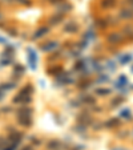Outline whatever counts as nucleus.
Masks as SVG:
<instances>
[{
    "mask_svg": "<svg viewBox=\"0 0 133 150\" xmlns=\"http://www.w3.org/2000/svg\"><path fill=\"white\" fill-rule=\"evenodd\" d=\"M27 52H28V63L31 66L32 71L36 69V63H37V53L35 52V49L32 48H27Z\"/></svg>",
    "mask_w": 133,
    "mask_h": 150,
    "instance_id": "f257e3e1",
    "label": "nucleus"
},
{
    "mask_svg": "<svg viewBox=\"0 0 133 150\" xmlns=\"http://www.w3.org/2000/svg\"><path fill=\"white\" fill-rule=\"evenodd\" d=\"M107 40L109 44H120L123 41V35L118 32H112L111 35H108Z\"/></svg>",
    "mask_w": 133,
    "mask_h": 150,
    "instance_id": "f03ea898",
    "label": "nucleus"
},
{
    "mask_svg": "<svg viewBox=\"0 0 133 150\" xmlns=\"http://www.w3.org/2000/svg\"><path fill=\"white\" fill-rule=\"evenodd\" d=\"M77 29H79V25L75 21H69L64 27V32H66V33H76Z\"/></svg>",
    "mask_w": 133,
    "mask_h": 150,
    "instance_id": "7ed1b4c3",
    "label": "nucleus"
},
{
    "mask_svg": "<svg viewBox=\"0 0 133 150\" xmlns=\"http://www.w3.org/2000/svg\"><path fill=\"white\" fill-rule=\"evenodd\" d=\"M59 47V43L57 41H51V43H47L44 45H41V50L43 52H51V50L56 49Z\"/></svg>",
    "mask_w": 133,
    "mask_h": 150,
    "instance_id": "20e7f679",
    "label": "nucleus"
},
{
    "mask_svg": "<svg viewBox=\"0 0 133 150\" xmlns=\"http://www.w3.org/2000/svg\"><path fill=\"white\" fill-rule=\"evenodd\" d=\"M60 147H61V142L59 140H51L47 144L48 150H60Z\"/></svg>",
    "mask_w": 133,
    "mask_h": 150,
    "instance_id": "39448f33",
    "label": "nucleus"
},
{
    "mask_svg": "<svg viewBox=\"0 0 133 150\" xmlns=\"http://www.w3.org/2000/svg\"><path fill=\"white\" fill-rule=\"evenodd\" d=\"M120 17L121 19H132L133 17V10H128V8H124V10L120 11Z\"/></svg>",
    "mask_w": 133,
    "mask_h": 150,
    "instance_id": "423d86ee",
    "label": "nucleus"
},
{
    "mask_svg": "<svg viewBox=\"0 0 133 150\" xmlns=\"http://www.w3.org/2000/svg\"><path fill=\"white\" fill-rule=\"evenodd\" d=\"M48 32H49V28L48 27H41V28H39L37 31L35 32V35H33V39H40L43 37L44 35H47Z\"/></svg>",
    "mask_w": 133,
    "mask_h": 150,
    "instance_id": "0eeeda50",
    "label": "nucleus"
},
{
    "mask_svg": "<svg viewBox=\"0 0 133 150\" xmlns=\"http://www.w3.org/2000/svg\"><path fill=\"white\" fill-rule=\"evenodd\" d=\"M71 10H72V6L69 3H61L60 6L57 7V11L60 13H66V12H69Z\"/></svg>",
    "mask_w": 133,
    "mask_h": 150,
    "instance_id": "6e6552de",
    "label": "nucleus"
},
{
    "mask_svg": "<svg viewBox=\"0 0 133 150\" xmlns=\"http://www.w3.org/2000/svg\"><path fill=\"white\" fill-rule=\"evenodd\" d=\"M61 21H63V13H57V15H53L49 17V23H51L52 25H56Z\"/></svg>",
    "mask_w": 133,
    "mask_h": 150,
    "instance_id": "1a4fd4ad",
    "label": "nucleus"
},
{
    "mask_svg": "<svg viewBox=\"0 0 133 150\" xmlns=\"http://www.w3.org/2000/svg\"><path fill=\"white\" fill-rule=\"evenodd\" d=\"M19 122L21 124V125H24V126H29L32 124L31 116H20L19 117Z\"/></svg>",
    "mask_w": 133,
    "mask_h": 150,
    "instance_id": "9d476101",
    "label": "nucleus"
},
{
    "mask_svg": "<svg viewBox=\"0 0 133 150\" xmlns=\"http://www.w3.org/2000/svg\"><path fill=\"white\" fill-rule=\"evenodd\" d=\"M124 98L123 96H117V97H114L113 100H112V102H111V105H112V108H117L118 105H121V104L124 102Z\"/></svg>",
    "mask_w": 133,
    "mask_h": 150,
    "instance_id": "9b49d317",
    "label": "nucleus"
},
{
    "mask_svg": "<svg viewBox=\"0 0 133 150\" xmlns=\"http://www.w3.org/2000/svg\"><path fill=\"white\" fill-rule=\"evenodd\" d=\"M118 125H120V120L118 118H112L105 122V126H107V128H117Z\"/></svg>",
    "mask_w": 133,
    "mask_h": 150,
    "instance_id": "f8f14e48",
    "label": "nucleus"
},
{
    "mask_svg": "<svg viewBox=\"0 0 133 150\" xmlns=\"http://www.w3.org/2000/svg\"><path fill=\"white\" fill-rule=\"evenodd\" d=\"M128 84V78L125 76H120L118 77V81L116 82V88H124Z\"/></svg>",
    "mask_w": 133,
    "mask_h": 150,
    "instance_id": "ddd939ff",
    "label": "nucleus"
},
{
    "mask_svg": "<svg viewBox=\"0 0 133 150\" xmlns=\"http://www.w3.org/2000/svg\"><path fill=\"white\" fill-rule=\"evenodd\" d=\"M116 4V0H101V7L103 8H111Z\"/></svg>",
    "mask_w": 133,
    "mask_h": 150,
    "instance_id": "4468645a",
    "label": "nucleus"
},
{
    "mask_svg": "<svg viewBox=\"0 0 133 150\" xmlns=\"http://www.w3.org/2000/svg\"><path fill=\"white\" fill-rule=\"evenodd\" d=\"M123 33L127 35V36H129V37H133V27L132 25H127V27H124Z\"/></svg>",
    "mask_w": 133,
    "mask_h": 150,
    "instance_id": "2eb2a0df",
    "label": "nucleus"
},
{
    "mask_svg": "<svg viewBox=\"0 0 133 150\" xmlns=\"http://www.w3.org/2000/svg\"><path fill=\"white\" fill-rule=\"evenodd\" d=\"M81 101L82 102H85V104H92V105H95L96 104V100L93 98V97H91V96H82Z\"/></svg>",
    "mask_w": 133,
    "mask_h": 150,
    "instance_id": "dca6fc26",
    "label": "nucleus"
},
{
    "mask_svg": "<svg viewBox=\"0 0 133 150\" xmlns=\"http://www.w3.org/2000/svg\"><path fill=\"white\" fill-rule=\"evenodd\" d=\"M19 116H31L32 114V109L29 108H23V109H19Z\"/></svg>",
    "mask_w": 133,
    "mask_h": 150,
    "instance_id": "f3484780",
    "label": "nucleus"
},
{
    "mask_svg": "<svg viewBox=\"0 0 133 150\" xmlns=\"http://www.w3.org/2000/svg\"><path fill=\"white\" fill-rule=\"evenodd\" d=\"M132 60V56L130 55H123V56L120 57V63L123 64V65H125V64H128Z\"/></svg>",
    "mask_w": 133,
    "mask_h": 150,
    "instance_id": "a211bd4d",
    "label": "nucleus"
},
{
    "mask_svg": "<svg viewBox=\"0 0 133 150\" xmlns=\"http://www.w3.org/2000/svg\"><path fill=\"white\" fill-rule=\"evenodd\" d=\"M96 93L101 94V96H107V94L111 93V89H104V88H100V89H97V91H96Z\"/></svg>",
    "mask_w": 133,
    "mask_h": 150,
    "instance_id": "6ab92c4d",
    "label": "nucleus"
},
{
    "mask_svg": "<svg viewBox=\"0 0 133 150\" xmlns=\"http://www.w3.org/2000/svg\"><path fill=\"white\" fill-rule=\"evenodd\" d=\"M120 116H121V117H125V118H130V110H129V109H124V110H121Z\"/></svg>",
    "mask_w": 133,
    "mask_h": 150,
    "instance_id": "aec40b11",
    "label": "nucleus"
},
{
    "mask_svg": "<svg viewBox=\"0 0 133 150\" xmlns=\"http://www.w3.org/2000/svg\"><path fill=\"white\" fill-rule=\"evenodd\" d=\"M60 71H61L60 66H55V68H52V69H48V73H51V75L57 73V75H59V72H60Z\"/></svg>",
    "mask_w": 133,
    "mask_h": 150,
    "instance_id": "412c9836",
    "label": "nucleus"
},
{
    "mask_svg": "<svg viewBox=\"0 0 133 150\" xmlns=\"http://www.w3.org/2000/svg\"><path fill=\"white\" fill-rule=\"evenodd\" d=\"M80 121L84 122V124H89L91 122V118H88V116H80Z\"/></svg>",
    "mask_w": 133,
    "mask_h": 150,
    "instance_id": "4be33fe9",
    "label": "nucleus"
},
{
    "mask_svg": "<svg viewBox=\"0 0 133 150\" xmlns=\"http://www.w3.org/2000/svg\"><path fill=\"white\" fill-rule=\"evenodd\" d=\"M108 68L111 69L112 72H116V65H114L113 61H108Z\"/></svg>",
    "mask_w": 133,
    "mask_h": 150,
    "instance_id": "5701e85b",
    "label": "nucleus"
},
{
    "mask_svg": "<svg viewBox=\"0 0 133 150\" xmlns=\"http://www.w3.org/2000/svg\"><path fill=\"white\" fill-rule=\"evenodd\" d=\"M84 63H82V61H79V63H76V65H75V69H76V71H79V69H82L84 68Z\"/></svg>",
    "mask_w": 133,
    "mask_h": 150,
    "instance_id": "b1692460",
    "label": "nucleus"
},
{
    "mask_svg": "<svg viewBox=\"0 0 133 150\" xmlns=\"http://www.w3.org/2000/svg\"><path fill=\"white\" fill-rule=\"evenodd\" d=\"M107 80H108V76L104 75V76H100V77L97 78V82H105Z\"/></svg>",
    "mask_w": 133,
    "mask_h": 150,
    "instance_id": "393cba45",
    "label": "nucleus"
},
{
    "mask_svg": "<svg viewBox=\"0 0 133 150\" xmlns=\"http://www.w3.org/2000/svg\"><path fill=\"white\" fill-rule=\"evenodd\" d=\"M31 140H32V141H33V142H35V144H36V145H40V140H35V137H32V138H31Z\"/></svg>",
    "mask_w": 133,
    "mask_h": 150,
    "instance_id": "a878e982",
    "label": "nucleus"
},
{
    "mask_svg": "<svg viewBox=\"0 0 133 150\" xmlns=\"http://www.w3.org/2000/svg\"><path fill=\"white\" fill-rule=\"evenodd\" d=\"M88 85H89V82H82V84H81V85H79V86H80V88H87Z\"/></svg>",
    "mask_w": 133,
    "mask_h": 150,
    "instance_id": "bb28decb",
    "label": "nucleus"
},
{
    "mask_svg": "<svg viewBox=\"0 0 133 150\" xmlns=\"http://www.w3.org/2000/svg\"><path fill=\"white\" fill-rule=\"evenodd\" d=\"M72 56H80V52H79V50H73V52H72Z\"/></svg>",
    "mask_w": 133,
    "mask_h": 150,
    "instance_id": "cd10ccee",
    "label": "nucleus"
},
{
    "mask_svg": "<svg viewBox=\"0 0 133 150\" xmlns=\"http://www.w3.org/2000/svg\"><path fill=\"white\" fill-rule=\"evenodd\" d=\"M23 150H32V149H31V146H26V147H24V149H23Z\"/></svg>",
    "mask_w": 133,
    "mask_h": 150,
    "instance_id": "c85d7f7f",
    "label": "nucleus"
},
{
    "mask_svg": "<svg viewBox=\"0 0 133 150\" xmlns=\"http://www.w3.org/2000/svg\"><path fill=\"white\" fill-rule=\"evenodd\" d=\"M7 150H15V146H12V147H8Z\"/></svg>",
    "mask_w": 133,
    "mask_h": 150,
    "instance_id": "c756f323",
    "label": "nucleus"
},
{
    "mask_svg": "<svg viewBox=\"0 0 133 150\" xmlns=\"http://www.w3.org/2000/svg\"><path fill=\"white\" fill-rule=\"evenodd\" d=\"M113 150H125V149H121V147H116V149H113Z\"/></svg>",
    "mask_w": 133,
    "mask_h": 150,
    "instance_id": "7c9ffc66",
    "label": "nucleus"
},
{
    "mask_svg": "<svg viewBox=\"0 0 133 150\" xmlns=\"http://www.w3.org/2000/svg\"><path fill=\"white\" fill-rule=\"evenodd\" d=\"M129 3H130V4H132V6H133V0H129Z\"/></svg>",
    "mask_w": 133,
    "mask_h": 150,
    "instance_id": "2f4dec72",
    "label": "nucleus"
},
{
    "mask_svg": "<svg viewBox=\"0 0 133 150\" xmlns=\"http://www.w3.org/2000/svg\"><path fill=\"white\" fill-rule=\"evenodd\" d=\"M130 71H132V73H133V66H132V68H130Z\"/></svg>",
    "mask_w": 133,
    "mask_h": 150,
    "instance_id": "473e14b6",
    "label": "nucleus"
},
{
    "mask_svg": "<svg viewBox=\"0 0 133 150\" xmlns=\"http://www.w3.org/2000/svg\"><path fill=\"white\" fill-rule=\"evenodd\" d=\"M132 88H133V86H132Z\"/></svg>",
    "mask_w": 133,
    "mask_h": 150,
    "instance_id": "72a5a7b5",
    "label": "nucleus"
}]
</instances>
